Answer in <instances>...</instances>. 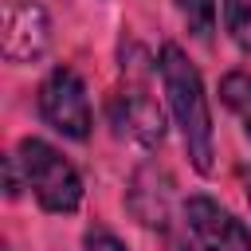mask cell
Segmentation results:
<instances>
[{"label": "cell", "instance_id": "obj_13", "mask_svg": "<svg viewBox=\"0 0 251 251\" xmlns=\"http://www.w3.org/2000/svg\"><path fill=\"white\" fill-rule=\"evenodd\" d=\"M243 196H247V208H251V173H247V180H243Z\"/></svg>", "mask_w": 251, "mask_h": 251}, {"label": "cell", "instance_id": "obj_12", "mask_svg": "<svg viewBox=\"0 0 251 251\" xmlns=\"http://www.w3.org/2000/svg\"><path fill=\"white\" fill-rule=\"evenodd\" d=\"M24 188H27L24 161H20V153H8V157H4V192H8V200H16Z\"/></svg>", "mask_w": 251, "mask_h": 251}, {"label": "cell", "instance_id": "obj_4", "mask_svg": "<svg viewBox=\"0 0 251 251\" xmlns=\"http://www.w3.org/2000/svg\"><path fill=\"white\" fill-rule=\"evenodd\" d=\"M39 114L55 133H63L71 141H86L90 137L94 110H90V94H86V82L78 78V71L55 67L39 82Z\"/></svg>", "mask_w": 251, "mask_h": 251}, {"label": "cell", "instance_id": "obj_9", "mask_svg": "<svg viewBox=\"0 0 251 251\" xmlns=\"http://www.w3.org/2000/svg\"><path fill=\"white\" fill-rule=\"evenodd\" d=\"M224 8V27L239 51L251 55V0H220Z\"/></svg>", "mask_w": 251, "mask_h": 251}, {"label": "cell", "instance_id": "obj_6", "mask_svg": "<svg viewBox=\"0 0 251 251\" xmlns=\"http://www.w3.org/2000/svg\"><path fill=\"white\" fill-rule=\"evenodd\" d=\"M51 47V20L35 0H8L4 8V59L39 63Z\"/></svg>", "mask_w": 251, "mask_h": 251}, {"label": "cell", "instance_id": "obj_10", "mask_svg": "<svg viewBox=\"0 0 251 251\" xmlns=\"http://www.w3.org/2000/svg\"><path fill=\"white\" fill-rule=\"evenodd\" d=\"M180 20L188 24V31L196 39H212L216 31V0H173Z\"/></svg>", "mask_w": 251, "mask_h": 251}, {"label": "cell", "instance_id": "obj_11", "mask_svg": "<svg viewBox=\"0 0 251 251\" xmlns=\"http://www.w3.org/2000/svg\"><path fill=\"white\" fill-rule=\"evenodd\" d=\"M82 251H129L110 227H102V224H94V227H86V235H82Z\"/></svg>", "mask_w": 251, "mask_h": 251}, {"label": "cell", "instance_id": "obj_3", "mask_svg": "<svg viewBox=\"0 0 251 251\" xmlns=\"http://www.w3.org/2000/svg\"><path fill=\"white\" fill-rule=\"evenodd\" d=\"M20 161H24V173H27V188L31 196L39 200L43 212H55V216H71L78 212L82 204V176L78 169L43 137H24L20 141Z\"/></svg>", "mask_w": 251, "mask_h": 251}, {"label": "cell", "instance_id": "obj_1", "mask_svg": "<svg viewBox=\"0 0 251 251\" xmlns=\"http://www.w3.org/2000/svg\"><path fill=\"white\" fill-rule=\"evenodd\" d=\"M157 75H161V90H165V102L173 110V122L180 129V141L188 149L192 169L212 173V165H216V129H212V110H208V94H204V78H200L196 63L176 43H161Z\"/></svg>", "mask_w": 251, "mask_h": 251}, {"label": "cell", "instance_id": "obj_7", "mask_svg": "<svg viewBox=\"0 0 251 251\" xmlns=\"http://www.w3.org/2000/svg\"><path fill=\"white\" fill-rule=\"evenodd\" d=\"M129 208L145 227H165V220H169V176L165 173L157 176V169H149V165L137 169V176L129 184Z\"/></svg>", "mask_w": 251, "mask_h": 251}, {"label": "cell", "instance_id": "obj_8", "mask_svg": "<svg viewBox=\"0 0 251 251\" xmlns=\"http://www.w3.org/2000/svg\"><path fill=\"white\" fill-rule=\"evenodd\" d=\"M220 102L239 118L243 133L251 137V71H227L220 78Z\"/></svg>", "mask_w": 251, "mask_h": 251}, {"label": "cell", "instance_id": "obj_2", "mask_svg": "<svg viewBox=\"0 0 251 251\" xmlns=\"http://www.w3.org/2000/svg\"><path fill=\"white\" fill-rule=\"evenodd\" d=\"M122 78L126 82L106 102L114 133L129 137V141H137L145 149L161 145V137H165V114H161L157 98L149 94V63H145V55L137 47L129 51V63L122 59Z\"/></svg>", "mask_w": 251, "mask_h": 251}, {"label": "cell", "instance_id": "obj_5", "mask_svg": "<svg viewBox=\"0 0 251 251\" xmlns=\"http://www.w3.org/2000/svg\"><path fill=\"white\" fill-rule=\"evenodd\" d=\"M184 224L200 251H251V227L224 208L216 196H188L184 200Z\"/></svg>", "mask_w": 251, "mask_h": 251}]
</instances>
